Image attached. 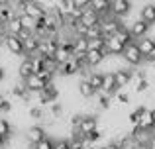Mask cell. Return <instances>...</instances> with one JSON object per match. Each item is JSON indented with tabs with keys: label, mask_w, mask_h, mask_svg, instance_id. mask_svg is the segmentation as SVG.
<instances>
[{
	"label": "cell",
	"mask_w": 155,
	"mask_h": 149,
	"mask_svg": "<svg viewBox=\"0 0 155 149\" xmlns=\"http://www.w3.org/2000/svg\"><path fill=\"white\" fill-rule=\"evenodd\" d=\"M122 59H124V63H128V65L137 67L143 61V53L140 51L137 43L134 41V43H130V45H126V51H124V55H122Z\"/></svg>",
	"instance_id": "obj_1"
},
{
	"label": "cell",
	"mask_w": 155,
	"mask_h": 149,
	"mask_svg": "<svg viewBox=\"0 0 155 149\" xmlns=\"http://www.w3.org/2000/svg\"><path fill=\"white\" fill-rule=\"evenodd\" d=\"M130 135H132V141L136 143V145H140V147H145V149H147L149 143H151V131H147V130L134 128Z\"/></svg>",
	"instance_id": "obj_2"
},
{
	"label": "cell",
	"mask_w": 155,
	"mask_h": 149,
	"mask_svg": "<svg viewBox=\"0 0 155 149\" xmlns=\"http://www.w3.org/2000/svg\"><path fill=\"white\" fill-rule=\"evenodd\" d=\"M4 45L10 53L14 55H24L26 49H24V41L18 37V35H4Z\"/></svg>",
	"instance_id": "obj_3"
},
{
	"label": "cell",
	"mask_w": 155,
	"mask_h": 149,
	"mask_svg": "<svg viewBox=\"0 0 155 149\" xmlns=\"http://www.w3.org/2000/svg\"><path fill=\"white\" fill-rule=\"evenodd\" d=\"M26 14L30 16V18H34V20H45L47 18V10L43 8V4L41 2H28V6H26Z\"/></svg>",
	"instance_id": "obj_4"
},
{
	"label": "cell",
	"mask_w": 155,
	"mask_h": 149,
	"mask_svg": "<svg viewBox=\"0 0 155 149\" xmlns=\"http://www.w3.org/2000/svg\"><path fill=\"white\" fill-rule=\"evenodd\" d=\"M128 30H130V34H132L134 39H143V37H147L149 26L145 22H141V20H136V22H132L128 26Z\"/></svg>",
	"instance_id": "obj_5"
},
{
	"label": "cell",
	"mask_w": 155,
	"mask_h": 149,
	"mask_svg": "<svg viewBox=\"0 0 155 149\" xmlns=\"http://www.w3.org/2000/svg\"><path fill=\"white\" fill-rule=\"evenodd\" d=\"M43 139H45V130L39 126H31L30 130L26 131V141L30 143V145H38V143H41Z\"/></svg>",
	"instance_id": "obj_6"
},
{
	"label": "cell",
	"mask_w": 155,
	"mask_h": 149,
	"mask_svg": "<svg viewBox=\"0 0 155 149\" xmlns=\"http://www.w3.org/2000/svg\"><path fill=\"white\" fill-rule=\"evenodd\" d=\"M110 6H112V16H116L118 20L130 14V10H132V2H128V0H114V2H110Z\"/></svg>",
	"instance_id": "obj_7"
},
{
	"label": "cell",
	"mask_w": 155,
	"mask_h": 149,
	"mask_svg": "<svg viewBox=\"0 0 155 149\" xmlns=\"http://www.w3.org/2000/svg\"><path fill=\"white\" fill-rule=\"evenodd\" d=\"M126 51V45L124 43H120L116 37H108L106 39V53L112 55V57H120V55H124Z\"/></svg>",
	"instance_id": "obj_8"
},
{
	"label": "cell",
	"mask_w": 155,
	"mask_h": 149,
	"mask_svg": "<svg viewBox=\"0 0 155 149\" xmlns=\"http://www.w3.org/2000/svg\"><path fill=\"white\" fill-rule=\"evenodd\" d=\"M140 110V122H137V128H141V130H147L151 131L153 130V116H151V110H147V108H137Z\"/></svg>",
	"instance_id": "obj_9"
},
{
	"label": "cell",
	"mask_w": 155,
	"mask_h": 149,
	"mask_svg": "<svg viewBox=\"0 0 155 149\" xmlns=\"http://www.w3.org/2000/svg\"><path fill=\"white\" fill-rule=\"evenodd\" d=\"M108 57L106 51H88L87 57H84V65L87 67H96V65H102Z\"/></svg>",
	"instance_id": "obj_10"
},
{
	"label": "cell",
	"mask_w": 155,
	"mask_h": 149,
	"mask_svg": "<svg viewBox=\"0 0 155 149\" xmlns=\"http://www.w3.org/2000/svg\"><path fill=\"white\" fill-rule=\"evenodd\" d=\"M81 22H83L87 28H94V26H100L102 18H100L92 8H87V10L83 12V16H81Z\"/></svg>",
	"instance_id": "obj_11"
},
{
	"label": "cell",
	"mask_w": 155,
	"mask_h": 149,
	"mask_svg": "<svg viewBox=\"0 0 155 149\" xmlns=\"http://www.w3.org/2000/svg\"><path fill=\"white\" fill-rule=\"evenodd\" d=\"M98 130V118L96 116H84L83 124H81V134L83 135H91L92 131Z\"/></svg>",
	"instance_id": "obj_12"
},
{
	"label": "cell",
	"mask_w": 155,
	"mask_h": 149,
	"mask_svg": "<svg viewBox=\"0 0 155 149\" xmlns=\"http://www.w3.org/2000/svg\"><path fill=\"white\" fill-rule=\"evenodd\" d=\"M140 20L145 22L147 26H153V24H155V4H143V6H141Z\"/></svg>",
	"instance_id": "obj_13"
},
{
	"label": "cell",
	"mask_w": 155,
	"mask_h": 149,
	"mask_svg": "<svg viewBox=\"0 0 155 149\" xmlns=\"http://www.w3.org/2000/svg\"><path fill=\"white\" fill-rule=\"evenodd\" d=\"M18 75L22 76V80H28L30 76H34V75H35L34 61H31L30 57H28V59H24V61L20 63V67H18Z\"/></svg>",
	"instance_id": "obj_14"
},
{
	"label": "cell",
	"mask_w": 155,
	"mask_h": 149,
	"mask_svg": "<svg viewBox=\"0 0 155 149\" xmlns=\"http://www.w3.org/2000/svg\"><path fill=\"white\" fill-rule=\"evenodd\" d=\"M57 96H59V90H57V86L51 83V84H47V88L39 94V102L41 104H53V100H55Z\"/></svg>",
	"instance_id": "obj_15"
},
{
	"label": "cell",
	"mask_w": 155,
	"mask_h": 149,
	"mask_svg": "<svg viewBox=\"0 0 155 149\" xmlns=\"http://www.w3.org/2000/svg\"><path fill=\"white\" fill-rule=\"evenodd\" d=\"M114 76H116V84H118V88H122V86H128V84L132 83V79H134L136 75H134L130 69H126V67H124V69H120L118 73H114Z\"/></svg>",
	"instance_id": "obj_16"
},
{
	"label": "cell",
	"mask_w": 155,
	"mask_h": 149,
	"mask_svg": "<svg viewBox=\"0 0 155 149\" xmlns=\"http://www.w3.org/2000/svg\"><path fill=\"white\" fill-rule=\"evenodd\" d=\"M116 90H118V84H116V76H114V73H104V83H102V90L100 92L112 96Z\"/></svg>",
	"instance_id": "obj_17"
},
{
	"label": "cell",
	"mask_w": 155,
	"mask_h": 149,
	"mask_svg": "<svg viewBox=\"0 0 155 149\" xmlns=\"http://www.w3.org/2000/svg\"><path fill=\"white\" fill-rule=\"evenodd\" d=\"M73 57H75V55H73V47H59L53 59H55L59 65H67Z\"/></svg>",
	"instance_id": "obj_18"
},
{
	"label": "cell",
	"mask_w": 155,
	"mask_h": 149,
	"mask_svg": "<svg viewBox=\"0 0 155 149\" xmlns=\"http://www.w3.org/2000/svg\"><path fill=\"white\" fill-rule=\"evenodd\" d=\"M22 22H20V16H16V18H12L10 22L6 24V35H20L22 34Z\"/></svg>",
	"instance_id": "obj_19"
},
{
	"label": "cell",
	"mask_w": 155,
	"mask_h": 149,
	"mask_svg": "<svg viewBox=\"0 0 155 149\" xmlns=\"http://www.w3.org/2000/svg\"><path fill=\"white\" fill-rule=\"evenodd\" d=\"M137 47H140V51L143 53V57L145 55H149L151 51L155 49V39L153 37H143V39H137Z\"/></svg>",
	"instance_id": "obj_20"
},
{
	"label": "cell",
	"mask_w": 155,
	"mask_h": 149,
	"mask_svg": "<svg viewBox=\"0 0 155 149\" xmlns=\"http://www.w3.org/2000/svg\"><path fill=\"white\" fill-rule=\"evenodd\" d=\"M79 92H81V96H83V98H92V96L96 94V90L92 88V84L88 83L87 79H81L79 80Z\"/></svg>",
	"instance_id": "obj_21"
},
{
	"label": "cell",
	"mask_w": 155,
	"mask_h": 149,
	"mask_svg": "<svg viewBox=\"0 0 155 149\" xmlns=\"http://www.w3.org/2000/svg\"><path fill=\"white\" fill-rule=\"evenodd\" d=\"M87 80L92 84V88H94L96 92L102 90V83H104V73H88Z\"/></svg>",
	"instance_id": "obj_22"
},
{
	"label": "cell",
	"mask_w": 155,
	"mask_h": 149,
	"mask_svg": "<svg viewBox=\"0 0 155 149\" xmlns=\"http://www.w3.org/2000/svg\"><path fill=\"white\" fill-rule=\"evenodd\" d=\"M20 22H22V28H24V30L34 31V34H35V28H38V20L30 18L28 14H22V16H20Z\"/></svg>",
	"instance_id": "obj_23"
},
{
	"label": "cell",
	"mask_w": 155,
	"mask_h": 149,
	"mask_svg": "<svg viewBox=\"0 0 155 149\" xmlns=\"http://www.w3.org/2000/svg\"><path fill=\"white\" fill-rule=\"evenodd\" d=\"M114 37H116L120 43H124V45H130V43H134V37H132V34H130L128 28H122V30L118 31Z\"/></svg>",
	"instance_id": "obj_24"
},
{
	"label": "cell",
	"mask_w": 155,
	"mask_h": 149,
	"mask_svg": "<svg viewBox=\"0 0 155 149\" xmlns=\"http://www.w3.org/2000/svg\"><path fill=\"white\" fill-rule=\"evenodd\" d=\"M0 135H2V138H6V139H10V135H12L10 122H8V120H2V118H0Z\"/></svg>",
	"instance_id": "obj_25"
},
{
	"label": "cell",
	"mask_w": 155,
	"mask_h": 149,
	"mask_svg": "<svg viewBox=\"0 0 155 149\" xmlns=\"http://www.w3.org/2000/svg\"><path fill=\"white\" fill-rule=\"evenodd\" d=\"M98 37H104V35H102V28H100V26L88 28V31H87V39H88V41H91V39H98Z\"/></svg>",
	"instance_id": "obj_26"
},
{
	"label": "cell",
	"mask_w": 155,
	"mask_h": 149,
	"mask_svg": "<svg viewBox=\"0 0 155 149\" xmlns=\"http://www.w3.org/2000/svg\"><path fill=\"white\" fill-rule=\"evenodd\" d=\"M28 114H30V118H34V120H41V118H43V110H41L39 106L30 108V112H28Z\"/></svg>",
	"instance_id": "obj_27"
},
{
	"label": "cell",
	"mask_w": 155,
	"mask_h": 149,
	"mask_svg": "<svg viewBox=\"0 0 155 149\" xmlns=\"http://www.w3.org/2000/svg\"><path fill=\"white\" fill-rule=\"evenodd\" d=\"M53 147H55V141H51L49 138H45L41 143H38V145H35L34 149H53Z\"/></svg>",
	"instance_id": "obj_28"
},
{
	"label": "cell",
	"mask_w": 155,
	"mask_h": 149,
	"mask_svg": "<svg viewBox=\"0 0 155 149\" xmlns=\"http://www.w3.org/2000/svg\"><path fill=\"white\" fill-rule=\"evenodd\" d=\"M110 98H112V96H110V94H102V96H100V98H98V106L100 108H108L110 106Z\"/></svg>",
	"instance_id": "obj_29"
},
{
	"label": "cell",
	"mask_w": 155,
	"mask_h": 149,
	"mask_svg": "<svg viewBox=\"0 0 155 149\" xmlns=\"http://www.w3.org/2000/svg\"><path fill=\"white\" fill-rule=\"evenodd\" d=\"M51 114L55 116V118H61V114H63V106H61V104H51Z\"/></svg>",
	"instance_id": "obj_30"
},
{
	"label": "cell",
	"mask_w": 155,
	"mask_h": 149,
	"mask_svg": "<svg viewBox=\"0 0 155 149\" xmlns=\"http://www.w3.org/2000/svg\"><path fill=\"white\" fill-rule=\"evenodd\" d=\"M53 149H73V147H71V141L59 139V141H55V147H53Z\"/></svg>",
	"instance_id": "obj_31"
},
{
	"label": "cell",
	"mask_w": 155,
	"mask_h": 149,
	"mask_svg": "<svg viewBox=\"0 0 155 149\" xmlns=\"http://www.w3.org/2000/svg\"><path fill=\"white\" fill-rule=\"evenodd\" d=\"M118 102H122V104L130 102V94H126V92H120V94H118Z\"/></svg>",
	"instance_id": "obj_32"
},
{
	"label": "cell",
	"mask_w": 155,
	"mask_h": 149,
	"mask_svg": "<svg viewBox=\"0 0 155 149\" xmlns=\"http://www.w3.org/2000/svg\"><path fill=\"white\" fill-rule=\"evenodd\" d=\"M102 149H122V147H120V145H118V143H116V141H110V143H106V145H104Z\"/></svg>",
	"instance_id": "obj_33"
},
{
	"label": "cell",
	"mask_w": 155,
	"mask_h": 149,
	"mask_svg": "<svg viewBox=\"0 0 155 149\" xmlns=\"http://www.w3.org/2000/svg\"><path fill=\"white\" fill-rule=\"evenodd\" d=\"M149 147H151V149H155V128L151 130V143H149Z\"/></svg>",
	"instance_id": "obj_34"
},
{
	"label": "cell",
	"mask_w": 155,
	"mask_h": 149,
	"mask_svg": "<svg viewBox=\"0 0 155 149\" xmlns=\"http://www.w3.org/2000/svg\"><path fill=\"white\" fill-rule=\"evenodd\" d=\"M10 102H8V100H6V102H4V106H2V112H8V110H10Z\"/></svg>",
	"instance_id": "obj_35"
},
{
	"label": "cell",
	"mask_w": 155,
	"mask_h": 149,
	"mask_svg": "<svg viewBox=\"0 0 155 149\" xmlns=\"http://www.w3.org/2000/svg\"><path fill=\"white\" fill-rule=\"evenodd\" d=\"M4 75H6V71H4V67H0V80H4Z\"/></svg>",
	"instance_id": "obj_36"
},
{
	"label": "cell",
	"mask_w": 155,
	"mask_h": 149,
	"mask_svg": "<svg viewBox=\"0 0 155 149\" xmlns=\"http://www.w3.org/2000/svg\"><path fill=\"white\" fill-rule=\"evenodd\" d=\"M4 102H6V98H2V94H0V112H2V106H4Z\"/></svg>",
	"instance_id": "obj_37"
},
{
	"label": "cell",
	"mask_w": 155,
	"mask_h": 149,
	"mask_svg": "<svg viewBox=\"0 0 155 149\" xmlns=\"http://www.w3.org/2000/svg\"><path fill=\"white\" fill-rule=\"evenodd\" d=\"M151 116H153V128H155V110H151Z\"/></svg>",
	"instance_id": "obj_38"
},
{
	"label": "cell",
	"mask_w": 155,
	"mask_h": 149,
	"mask_svg": "<svg viewBox=\"0 0 155 149\" xmlns=\"http://www.w3.org/2000/svg\"><path fill=\"white\" fill-rule=\"evenodd\" d=\"M0 41H2V35H0Z\"/></svg>",
	"instance_id": "obj_39"
},
{
	"label": "cell",
	"mask_w": 155,
	"mask_h": 149,
	"mask_svg": "<svg viewBox=\"0 0 155 149\" xmlns=\"http://www.w3.org/2000/svg\"><path fill=\"white\" fill-rule=\"evenodd\" d=\"M153 67H155V63H153Z\"/></svg>",
	"instance_id": "obj_40"
},
{
	"label": "cell",
	"mask_w": 155,
	"mask_h": 149,
	"mask_svg": "<svg viewBox=\"0 0 155 149\" xmlns=\"http://www.w3.org/2000/svg\"><path fill=\"white\" fill-rule=\"evenodd\" d=\"M147 149H151V147H147Z\"/></svg>",
	"instance_id": "obj_41"
}]
</instances>
